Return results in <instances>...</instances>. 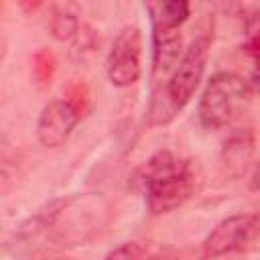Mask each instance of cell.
I'll use <instances>...</instances> for the list:
<instances>
[{"label":"cell","instance_id":"13","mask_svg":"<svg viewBox=\"0 0 260 260\" xmlns=\"http://www.w3.org/2000/svg\"><path fill=\"white\" fill-rule=\"evenodd\" d=\"M254 185L260 189V162L256 165V171H254Z\"/></svg>","mask_w":260,"mask_h":260},{"label":"cell","instance_id":"12","mask_svg":"<svg viewBox=\"0 0 260 260\" xmlns=\"http://www.w3.org/2000/svg\"><path fill=\"white\" fill-rule=\"evenodd\" d=\"M252 85L260 91V57H258V61H256V65L252 69Z\"/></svg>","mask_w":260,"mask_h":260},{"label":"cell","instance_id":"5","mask_svg":"<svg viewBox=\"0 0 260 260\" xmlns=\"http://www.w3.org/2000/svg\"><path fill=\"white\" fill-rule=\"evenodd\" d=\"M260 242V215L236 213L219 221L203 242L205 258H219Z\"/></svg>","mask_w":260,"mask_h":260},{"label":"cell","instance_id":"3","mask_svg":"<svg viewBox=\"0 0 260 260\" xmlns=\"http://www.w3.org/2000/svg\"><path fill=\"white\" fill-rule=\"evenodd\" d=\"M106 201L98 193L75 195L51 207L45 219V228L51 232V238L61 246L83 244L102 230L106 221Z\"/></svg>","mask_w":260,"mask_h":260},{"label":"cell","instance_id":"1","mask_svg":"<svg viewBox=\"0 0 260 260\" xmlns=\"http://www.w3.org/2000/svg\"><path fill=\"white\" fill-rule=\"evenodd\" d=\"M136 181L146 193L148 209L152 213H169L193 195L197 175L191 160L160 150L138 169Z\"/></svg>","mask_w":260,"mask_h":260},{"label":"cell","instance_id":"4","mask_svg":"<svg viewBox=\"0 0 260 260\" xmlns=\"http://www.w3.org/2000/svg\"><path fill=\"white\" fill-rule=\"evenodd\" d=\"M252 91L248 81L236 73H215L199 100V122L207 130H219L232 124L250 104Z\"/></svg>","mask_w":260,"mask_h":260},{"label":"cell","instance_id":"6","mask_svg":"<svg viewBox=\"0 0 260 260\" xmlns=\"http://www.w3.org/2000/svg\"><path fill=\"white\" fill-rule=\"evenodd\" d=\"M140 30L136 26H126L122 32L116 37L108 61H106V71L110 81L116 87H130L132 83L138 81L140 77Z\"/></svg>","mask_w":260,"mask_h":260},{"label":"cell","instance_id":"9","mask_svg":"<svg viewBox=\"0 0 260 260\" xmlns=\"http://www.w3.org/2000/svg\"><path fill=\"white\" fill-rule=\"evenodd\" d=\"M152 28L156 30H179L189 16V4L185 0H167L148 4Z\"/></svg>","mask_w":260,"mask_h":260},{"label":"cell","instance_id":"2","mask_svg":"<svg viewBox=\"0 0 260 260\" xmlns=\"http://www.w3.org/2000/svg\"><path fill=\"white\" fill-rule=\"evenodd\" d=\"M207 37H197L183 53L179 65L162 87L152 89V100L148 108V118L152 126L169 124L193 98L195 89L205 71L207 61Z\"/></svg>","mask_w":260,"mask_h":260},{"label":"cell","instance_id":"10","mask_svg":"<svg viewBox=\"0 0 260 260\" xmlns=\"http://www.w3.org/2000/svg\"><path fill=\"white\" fill-rule=\"evenodd\" d=\"M104 260H146V252L140 244L128 242V244H122V246L114 248Z\"/></svg>","mask_w":260,"mask_h":260},{"label":"cell","instance_id":"7","mask_svg":"<svg viewBox=\"0 0 260 260\" xmlns=\"http://www.w3.org/2000/svg\"><path fill=\"white\" fill-rule=\"evenodd\" d=\"M79 122V114L73 108V104L65 100H53L49 102L37 122V136L43 146L57 148L71 136L73 128Z\"/></svg>","mask_w":260,"mask_h":260},{"label":"cell","instance_id":"8","mask_svg":"<svg viewBox=\"0 0 260 260\" xmlns=\"http://www.w3.org/2000/svg\"><path fill=\"white\" fill-rule=\"evenodd\" d=\"M252 156H254V132L250 128L234 132L223 142V148L219 154V165L223 175L232 179L240 177L248 169Z\"/></svg>","mask_w":260,"mask_h":260},{"label":"cell","instance_id":"11","mask_svg":"<svg viewBox=\"0 0 260 260\" xmlns=\"http://www.w3.org/2000/svg\"><path fill=\"white\" fill-rule=\"evenodd\" d=\"M51 30L57 39L65 41L69 37H73L77 32V18L71 16V14H59L53 18V24H51Z\"/></svg>","mask_w":260,"mask_h":260}]
</instances>
